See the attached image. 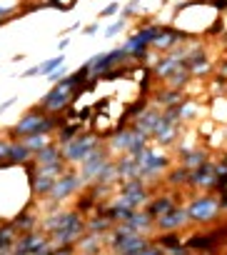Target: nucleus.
<instances>
[{
    "label": "nucleus",
    "mask_w": 227,
    "mask_h": 255,
    "mask_svg": "<svg viewBox=\"0 0 227 255\" xmlns=\"http://www.w3.org/2000/svg\"><path fill=\"white\" fill-rule=\"evenodd\" d=\"M63 123L60 115H53V113H45L40 105H32L30 110L23 113V118L10 125L8 130V138H25V135H32V133H45V135H53L58 130V125Z\"/></svg>",
    "instance_id": "1"
},
{
    "label": "nucleus",
    "mask_w": 227,
    "mask_h": 255,
    "mask_svg": "<svg viewBox=\"0 0 227 255\" xmlns=\"http://www.w3.org/2000/svg\"><path fill=\"white\" fill-rule=\"evenodd\" d=\"M83 185H85V183H83L80 173H78V170H72V168H67L60 178H55V183H53V188L48 190V195H45V198H40V200L45 203V208H43V210H45V213L55 210L63 200L72 198V195L78 193Z\"/></svg>",
    "instance_id": "2"
},
{
    "label": "nucleus",
    "mask_w": 227,
    "mask_h": 255,
    "mask_svg": "<svg viewBox=\"0 0 227 255\" xmlns=\"http://www.w3.org/2000/svg\"><path fill=\"white\" fill-rule=\"evenodd\" d=\"M187 210V218H190V223H197V225H210V223H217L220 220V200L210 193L205 195H195L190 203L185 205Z\"/></svg>",
    "instance_id": "3"
},
{
    "label": "nucleus",
    "mask_w": 227,
    "mask_h": 255,
    "mask_svg": "<svg viewBox=\"0 0 227 255\" xmlns=\"http://www.w3.org/2000/svg\"><path fill=\"white\" fill-rule=\"evenodd\" d=\"M95 145H100V135L95 130H80L75 138H70L67 143H63V160L67 165H78L80 160H85V155L95 148Z\"/></svg>",
    "instance_id": "4"
},
{
    "label": "nucleus",
    "mask_w": 227,
    "mask_h": 255,
    "mask_svg": "<svg viewBox=\"0 0 227 255\" xmlns=\"http://www.w3.org/2000/svg\"><path fill=\"white\" fill-rule=\"evenodd\" d=\"M13 255H53V243L40 228L30 233H20L15 238Z\"/></svg>",
    "instance_id": "5"
},
{
    "label": "nucleus",
    "mask_w": 227,
    "mask_h": 255,
    "mask_svg": "<svg viewBox=\"0 0 227 255\" xmlns=\"http://www.w3.org/2000/svg\"><path fill=\"white\" fill-rule=\"evenodd\" d=\"M107 160H112V150H110V145H95V148L85 155V160H80L78 165V173H80V178H83V183L88 185V183H95V178L100 175V170L105 168V163Z\"/></svg>",
    "instance_id": "6"
},
{
    "label": "nucleus",
    "mask_w": 227,
    "mask_h": 255,
    "mask_svg": "<svg viewBox=\"0 0 227 255\" xmlns=\"http://www.w3.org/2000/svg\"><path fill=\"white\" fill-rule=\"evenodd\" d=\"M187 223H190V218H187V210H185V205H172L167 213H162L160 218H155V230H180V228H185Z\"/></svg>",
    "instance_id": "7"
},
{
    "label": "nucleus",
    "mask_w": 227,
    "mask_h": 255,
    "mask_svg": "<svg viewBox=\"0 0 227 255\" xmlns=\"http://www.w3.org/2000/svg\"><path fill=\"white\" fill-rule=\"evenodd\" d=\"M3 160L15 168V165H25L28 160H32V153H30V148L20 138H5V155H3Z\"/></svg>",
    "instance_id": "8"
},
{
    "label": "nucleus",
    "mask_w": 227,
    "mask_h": 255,
    "mask_svg": "<svg viewBox=\"0 0 227 255\" xmlns=\"http://www.w3.org/2000/svg\"><path fill=\"white\" fill-rule=\"evenodd\" d=\"M182 245L190 250V253H217V250H220V240H217L212 233L190 235L187 240H182Z\"/></svg>",
    "instance_id": "9"
},
{
    "label": "nucleus",
    "mask_w": 227,
    "mask_h": 255,
    "mask_svg": "<svg viewBox=\"0 0 227 255\" xmlns=\"http://www.w3.org/2000/svg\"><path fill=\"white\" fill-rule=\"evenodd\" d=\"M147 243H150V238L145 233H132V235H125L115 248H110V250L118 253V255H140Z\"/></svg>",
    "instance_id": "10"
},
{
    "label": "nucleus",
    "mask_w": 227,
    "mask_h": 255,
    "mask_svg": "<svg viewBox=\"0 0 227 255\" xmlns=\"http://www.w3.org/2000/svg\"><path fill=\"white\" fill-rule=\"evenodd\" d=\"M10 225L18 230V235H20V233H30V230H37V228H40V218H37V215L30 210V205H25L18 215L10 218Z\"/></svg>",
    "instance_id": "11"
},
{
    "label": "nucleus",
    "mask_w": 227,
    "mask_h": 255,
    "mask_svg": "<svg viewBox=\"0 0 227 255\" xmlns=\"http://www.w3.org/2000/svg\"><path fill=\"white\" fill-rule=\"evenodd\" d=\"M177 203H180V200H177V195L165 193V195H155V198L150 195V198H147V203H145L142 208H145L150 215H153V218H160L162 213H167V210H170L172 205H177Z\"/></svg>",
    "instance_id": "12"
},
{
    "label": "nucleus",
    "mask_w": 227,
    "mask_h": 255,
    "mask_svg": "<svg viewBox=\"0 0 227 255\" xmlns=\"http://www.w3.org/2000/svg\"><path fill=\"white\" fill-rule=\"evenodd\" d=\"M155 243L162 248V253H172V255H187V253H190L182 245V238H180L177 230H162V235Z\"/></svg>",
    "instance_id": "13"
},
{
    "label": "nucleus",
    "mask_w": 227,
    "mask_h": 255,
    "mask_svg": "<svg viewBox=\"0 0 227 255\" xmlns=\"http://www.w3.org/2000/svg\"><path fill=\"white\" fill-rule=\"evenodd\" d=\"M128 223H130L137 233H150V230H155V218L150 215L145 208H135L132 215L128 218Z\"/></svg>",
    "instance_id": "14"
},
{
    "label": "nucleus",
    "mask_w": 227,
    "mask_h": 255,
    "mask_svg": "<svg viewBox=\"0 0 227 255\" xmlns=\"http://www.w3.org/2000/svg\"><path fill=\"white\" fill-rule=\"evenodd\" d=\"M53 160H63V148H60V143H48V145H43L37 153H32V163H35V165L53 163Z\"/></svg>",
    "instance_id": "15"
},
{
    "label": "nucleus",
    "mask_w": 227,
    "mask_h": 255,
    "mask_svg": "<svg viewBox=\"0 0 227 255\" xmlns=\"http://www.w3.org/2000/svg\"><path fill=\"white\" fill-rule=\"evenodd\" d=\"M180 158V165H185L187 170H193L197 165H202L205 160H210V150H200V148H187L185 153L177 155Z\"/></svg>",
    "instance_id": "16"
},
{
    "label": "nucleus",
    "mask_w": 227,
    "mask_h": 255,
    "mask_svg": "<svg viewBox=\"0 0 227 255\" xmlns=\"http://www.w3.org/2000/svg\"><path fill=\"white\" fill-rule=\"evenodd\" d=\"M105 243V235H95V233H83V238L75 243V253H100Z\"/></svg>",
    "instance_id": "17"
},
{
    "label": "nucleus",
    "mask_w": 227,
    "mask_h": 255,
    "mask_svg": "<svg viewBox=\"0 0 227 255\" xmlns=\"http://www.w3.org/2000/svg\"><path fill=\"white\" fill-rule=\"evenodd\" d=\"M15 238H18V230L10 225V220L0 225V253H13Z\"/></svg>",
    "instance_id": "18"
},
{
    "label": "nucleus",
    "mask_w": 227,
    "mask_h": 255,
    "mask_svg": "<svg viewBox=\"0 0 227 255\" xmlns=\"http://www.w3.org/2000/svg\"><path fill=\"white\" fill-rule=\"evenodd\" d=\"M185 100V88H165L162 93H158L155 95V103H160L162 108L165 105H175V103H182Z\"/></svg>",
    "instance_id": "19"
},
{
    "label": "nucleus",
    "mask_w": 227,
    "mask_h": 255,
    "mask_svg": "<svg viewBox=\"0 0 227 255\" xmlns=\"http://www.w3.org/2000/svg\"><path fill=\"white\" fill-rule=\"evenodd\" d=\"M187 170L185 165H180V168H175V170H170L167 168V173H165V183L167 185H175V188H185V183H187Z\"/></svg>",
    "instance_id": "20"
},
{
    "label": "nucleus",
    "mask_w": 227,
    "mask_h": 255,
    "mask_svg": "<svg viewBox=\"0 0 227 255\" xmlns=\"http://www.w3.org/2000/svg\"><path fill=\"white\" fill-rule=\"evenodd\" d=\"M28 148H30V153H37L43 148V145H48L50 143V135H45V133H32V135H25V138H20Z\"/></svg>",
    "instance_id": "21"
},
{
    "label": "nucleus",
    "mask_w": 227,
    "mask_h": 255,
    "mask_svg": "<svg viewBox=\"0 0 227 255\" xmlns=\"http://www.w3.org/2000/svg\"><path fill=\"white\" fill-rule=\"evenodd\" d=\"M128 23H130L128 18H123V15H115V20H112V23H110V25L102 30V35H105L107 40H110V38H115V35H120V33L128 28Z\"/></svg>",
    "instance_id": "22"
},
{
    "label": "nucleus",
    "mask_w": 227,
    "mask_h": 255,
    "mask_svg": "<svg viewBox=\"0 0 227 255\" xmlns=\"http://www.w3.org/2000/svg\"><path fill=\"white\" fill-rule=\"evenodd\" d=\"M95 205H97V200L93 198V193H90V190H85V193L78 198V203H75V210H78L80 215H88Z\"/></svg>",
    "instance_id": "23"
},
{
    "label": "nucleus",
    "mask_w": 227,
    "mask_h": 255,
    "mask_svg": "<svg viewBox=\"0 0 227 255\" xmlns=\"http://www.w3.org/2000/svg\"><path fill=\"white\" fill-rule=\"evenodd\" d=\"M222 33H225V20H222V15L217 13V15H215V20L207 25L205 35H207V38H217V35H222Z\"/></svg>",
    "instance_id": "24"
},
{
    "label": "nucleus",
    "mask_w": 227,
    "mask_h": 255,
    "mask_svg": "<svg viewBox=\"0 0 227 255\" xmlns=\"http://www.w3.org/2000/svg\"><path fill=\"white\" fill-rule=\"evenodd\" d=\"M140 3H142V0H128V5L125 8H120V13L118 15H123V18H132V15H137L140 13Z\"/></svg>",
    "instance_id": "25"
},
{
    "label": "nucleus",
    "mask_w": 227,
    "mask_h": 255,
    "mask_svg": "<svg viewBox=\"0 0 227 255\" xmlns=\"http://www.w3.org/2000/svg\"><path fill=\"white\" fill-rule=\"evenodd\" d=\"M120 8H123V5L118 3V0H112V3H107V5L97 13V18H100V20H102V18H115V15L120 13Z\"/></svg>",
    "instance_id": "26"
},
{
    "label": "nucleus",
    "mask_w": 227,
    "mask_h": 255,
    "mask_svg": "<svg viewBox=\"0 0 227 255\" xmlns=\"http://www.w3.org/2000/svg\"><path fill=\"white\" fill-rule=\"evenodd\" d=\"M212 235L220 240V245H225V243H227V220H225V223H220V225L212 230Z\"/></svg>",
    "instance_id": "27"
},
{
    "label": "nucleus",
    "mask_w": 227,
    "mask_h": 255,
    "mask_svg": "<svg viewBox=\"0 0 227 255\" xmlns=\"http://www.w3.org/2000/svg\"><path fill=\"white\" fill-rule=\"evenodd\" d=\"M63 75H67V70H65V68H63V65H60V68H55V70H53V73H48V75H45V78H48V80H50V83H58V80H60V78H63Z\"/></svg>",
    "instance_id": "28"
},
{
    "label": "nucleus",
    "mask_w": 227,
    "mask_h": 255,
    "mask_svg": "<svg viewBox=\"0 0 227 255\" xmlns=\"http://www.w3.org/2000/svg\"><path fill=\"white\" fill-rule=\"evenodd\" d=\"M15 103H18V98H15V95H13V98H8V100H3V103H0V115H3V113L8 110V108H13Z\"/></svg>",
    "instance_id": "29"
},
{
    "label": "nucleus",
    "mask_w": 227,
    "mask_h": 255,
    "mask_svg": "<svg viewBox=\"0 0 227 255\" xmlns=\"http://www.w3.org/2000/svg\"><path fill=\"white\" fill-rule=\"evenodd\" d=\"M83 33H85V35H97V33H100V23H90L88 28H83Z\"/></svg>",
    "instance_id": "30"
},
{
    "label": "nucleus",
    "mask_w": 227,
    "mask_h": 255,
    "mask_svg": "<svg viewBox=\"0 0 227 255\" xmlns=\"http://www.w3.org/2000/svg\"><path fill=\"white\" fill-rule=\"evenodd\" d=\"M67 45H70V38H67V35H63L60 43H58V53H65V50H67Z\"/></svg>",
    "instance_id": "31"
},
{
    "label": "nucleus",
    "mask_w": 227,
    "mask_h": 255,
    "mask_svg": "<svg viewBox=\"0 0 227 255\" xmlns=\"http://www.w3.org/2000/svg\"><path fill=\"white\" fill-rule=\"evenodd\" d=\"M222 160H225V163H227V150H225V153H222Z\"/></svg>",
    "instance_id": "32"
},
{
    "label": "nucleus",
    "mask_w": 227,
    "mask_h": 255,
    "mask_svg": "<svg viewBox=\"0 0 227 255\" xmlns=\"http://www.w3.org/2000/svg\"><path fill=\"white\" fill-rule=\"evenodd\" d=\"M162 3H167V0H162Z\"/></svg>",
    "instance_id": "33"
}]
</instances>
